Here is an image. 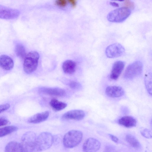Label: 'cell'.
I'll use <instances>...</instances> for the list:
<instances>
[{
    "label": "cell",
    "mask_w": 152,
    "mask_h": 152,
    "mask_svg": "<svg viewBox=\"0 0 152 152\" xmlns=\"http://www.w3.org/2000/svg\"><path fill=\"white\" fill-rule=\"evenodd\" d=\"M83 134L80 131L72 130L64 135L63 139L64 146L67 148H72L77 145L81 141Z\"/></svg>",
    "instance_id": "6da1fadb"
},
{
    "label": "cell",
    "mask_w": 152,
    "mask_h": 152,
    "mask_svg": "<svg viewBox=\"0 0 152 152\" xmlns=\"http://www.w3.org/2000/svg\"><path fill=\"white\" fill-rule=\"evenodd\" d=\"M54 141L52 135L49 132L41 133L37 137L34 151H42L48 149Z\"/></svg>",
    "instance_id": "7a4b0ae2"
},
{
    "label": "cell",
    "mask_w": 152,
    "mask_h": 152,
    "mask_svg": "<svg viewBox=\"0 0 152 152\" xmlns=\"http://www.w3.org/2000/svg\"><path fill=\"white\" fill-rule=\"evenodd\" d=\"M131 11L127 7H122L114 10L107 15L108 20L112 22L121 23L125 20L130 15Z\"/></svg>",
    "instance_id": "3957f363"
},
{
    "label": "cell",
    "mask_w": 152,
    "mask_h": 152,
    "mask_svg": "<svg viewBox=\"0 0 152 152\" xmlns=\"http://www.w3.org/2000/svg\"><path fill=\"white\" fill-rule=\"evenodd\" d=\"M39 58L38 53L35 51L30 52L26 55L23 65V69L26 73L29 74L36 69Z\"/></svg>",
    "instance_id": "277c9868"
},
{
    "label": "cell",
    "mask_w": 152,
    "mask_h": 152,
    "mask_svg": "<svg viewBox=\"0 0 152 152\" xmlns=\"http://www.w3.org/2000/svg\"><path fill=\"white\" fill-rule=\"evenodd\" d=\"M142 69V62L139 61H135L128 66L124 73V77L126 79H132L141 75Z\"/></svg>",
    "instance_id": "5b68a950"
},
{
    "label": "cell",
    "mask_w": 152,
    "mask_h": 152,
    "mask_svg": "<svg viewBox=\"0 0 152 152\" xmlns=\"http://www.w3.org/2000/svg\"><path fill=\"white\" fill-rule=\"evenodd\" d=\"M37 137L35 133L32 132H27L23 135L21 144L24 152L34 151Z\"/></svg>",
    "instance_id": "8992f818"
},
{
    "label": "cell",
    "mask_w": 152,
    "mask_h": 152,
    "mask_svg": "<svg viewBox=\"0 0 152 152\" xmlns=\"http://www.w3.org/2000/svg\"><path fill=\"white\" fill-rule=\"evenodd\" d=\"M105 52L108 58H113L122 56L125 53V49L121 44L116 43L108 46Z\"/></svg>",
    "instance_id": "52a82bcc"
},
{
    "label": "cell",
    "mask_w": 152,
    "mask_h": 152,
    "mask_svg": "<svg viewBox=\"0 0 152 152\" xmlns=\"http://www.w3.org/2000/svg\"><path fill=\"white\" fill-rule=\"evenodd\" d=\"M20 14L19 11L17 9L10 8L0 5V18L13 19L18 17Z\"/></svg>",
    "instance_id": "ba28073f"
},
{
    "label": "cell",
    "mask_w": 152,
    "mask_h": 152,
    "mask_svg": "<svg viewBox=\"0 0 152 152\" xmlns=\"http://www.w3.org/2000/svg\"><path fill=\"white\" fill-rule=\"evenodd\" d=\"M101 146V143L98 140L94 138L90 137L84 143L83 149L86 152H96L100 148Z\"/></svg>",
    "instance_id": "9c48e42d"
},
{
    "label": "cell",
    "mask_w": 152,
    "mask_h": 152,
    "mask_svg": "<svg viewBox=\"0 0 152 152\" xmlns=\"http://www.w3.org/2000/svg\"><path fill=\"white\" fill-rule=\"evenodd\" d=\"M38 91L41 93L58 96H63L66 94L64 90L59 88L42 87L40 88Z\"/></svg>",
    "instance_id": "30bf717a"
},
{
    "label": "cell",
    "mask_w": 152,
    "mask_h": 152,
    "mask_svg": "<svg viewBox=\"0 0 152 152\" xmlns=\"http://www.w3.org/2000/svg\"><path fill=\"white\" fill-rule=\"evenodd\" d=\"M85 116L83 111L80 110H74L68 111L64 113L62 117L63 119L80 120Z\"/></svg>",
    "instance_id": "8fae6325"
},
{
    "label": "cell",
    "mask_w": 152,
    "mask_h": 152,
    "mask_svg": "<svg viewBox=\"0 0 152 152\" xmlns=\"http://www.w3.org/2000/svg\"><path fill=\"white\" fill-rule=\"evenodd\" d=\"M125 63L122 61H118L113 64L110 75V78L116 80L119 77L125 66Z\"/></svg>",
    "instance_id": "7c38bea8"
},
{
    "label": "cell",
    "mask_w": 152,
    "mask_h": 152,
    "mask_svg": "<svg viewBox=\"0 0 152 152\" xmlns=\"http://www.w3.org/2000/svg\"><path fill=\"white\" fill-rule=\"evenodd\" d=\"M125 92L121 87L117 86H111L107 87L105 90L106 95L112 98H118L123 96Z\"/></svg>",
    "instance_id": "4fadbf2b"
},
{
    "label": "cell",
    "mask_w": 152,
    "mask_h": 152,
    "mask_svg": "<svg viewBox=\"0 0 152 152\" xmlns=\"http://www.w3.org/2000/svg\"><path fill=\"white\" fill-rule=\"evenodd\" d=\"M49 115V112L48 111L38 113L28 118L27 122L33 124L40 123L45 121L48 118Z\"/></svg>",
    "instance_id": "5bb4252c"
},
{
    "label": "cell",
    "mask_w": 152,
    "mask_h": 152,
    "mask_svg": "<svg viewBox=\"0 0 152 152\" xmlns=\"http://www.w3.org/2000/svg\"><path fill=\"white\" fill-rule=\"evenodd\" d=\"M14 62L10 56L6 55L0 56V67L4 70H9L13 67Z\"/></svg>",
    "instance_id": "9a60e30c"
},
{
    "label": "cell",
    "mask_w": 152,
    "mask_h": 152,
    "mask_svg": "<svg viewBox=\"0 0 152 152\" xmlns=\"http://www.w3.org/2000/svg\"><path fill=\"white\" fill-rule=\"evenodd\" d=\"M118 123L121 125L127 128L135 126L137 121L133 117L131 116H124L120 118L118 121Z\"/></svg>",
    "instance_id": "2e32d148"
},
{
    "label": "cell",
    "mask_w": 152,
    "mask_h": 152,
    "mask_svg": "<svg viewBox=\"0 0 152 152\" xmlns=\"http://www.w3.org/2000/svg\"><path fill=\"white\" fill-rule=\"evenodd\" d=\"M6 152H23L21 143L15 141H11L7 144L5 147Z\"/></svg>",
    "instance_id": "e0dca14e"
},
{
    "label": "cell",
    "mask_w": 152,
    "mask_h": 152,
    "mask_svg": "<svg viewBox=\"0 0 152 152\" xmlns=\"http://www.w3.org/2000/svg\"><path fill=\"white\" fill-rule=\"evenodd\" d=\"M76 66V63L71 60H67L63 63L62 67L64 72L69 74H73L75 72Z\"/></svg>",
    "instance_id": "ac0fdd59"
},
{
    "label": "cell",
    "mask_w": 152,
    "mask_h": 152,
    "mask_svg": "<svg viewBox=\"0 0 152 152\" xmlns=\"http://www.w3.org/2000/svg\"><path fill=\"white\" fill-rule=\"evenodd\" d=\"M50 104L52 109L56 111L63 110L67 106L66 103L59 101L55 99H52L50 101Z\"/></svg>",
    "instance_id": "d6986e66"
},
{
    "label": "cell",
    "mask_w": 152,
    "mask_h": 152,
    "mask_svg": "<svg viewBox=\"0 0 152 152\" xmlns=\"http://www.w3.org/2000/svg\"><path fill=\"white\" fill-rule=\"evenodd\" d=\"M125 139L127 142L135 148L138 149L141 147V145L140 142L132 135L128 134L126 136Z\"/></svg>",
    "instance_id": "ffe728a7"
},
{
    "label": "cell",
    "mask_w": 152,
    "mask_h": 152,
    "mask_svg": "<svg viewBox=\"0 0 152 152\" xmlns=\"http://www.w3.org/2000/svg\"><path fill=\"white\" fill-rule=\"evenodd\" d=\"M146 89L151 96L152 94V76L151 73L146 74L144 79Z\"/></svg>",
    "instance_id": "44dd1931"
},
{
    "label": "cell",
    "mask_w": 152,
    "mask_h": 152,
    "mask_svg": "<svg viewBox=\"0 0 152 152\" xmlns=\"http://www.w3.org/2000/svg\"><path fill=\"white\" fill-rule=\"evenodd\" d=\"M18 129V127L14 126H8L0 128V137L10 134Z\"/></svg>",
    "instance_id": "7402d4cb"
},
{
    "label": "cell",
    "mask_w": 152,
    "mask_h": 152,
    "mask_svg": "<svg viewBox=\"0 0 152 152\" xmlns=\"http://www.w3.org/2000/svg\"><path fill=\"white\" fill-rule=\"evenodd\" d=\"M15 52L17 56L21 58H24L26 55L24 47L21 44H17L15 48Z\"/></svg>",
    "instance_id": "603a6c76"
},
{
    "label": "cell",
    "mask_w": 152,
    "mask_h": 152,
    "mask_svg": "<svg viewBox=\"0 0 152 152\" xmlns=\"http://www.w3.org/2000/svg\"><path fill=\"white\" fill-rule=\"evenodd\" d=\"M67 85L71 88L74 89L80 90L82 87L80 83L74 81H69Z\"/></svg>",
    "instance_id": "cb8c5ba5"
},
{
    "label": "cell",
    "mask_w": 152,
    "mask_h": 152,
    "mask_svg": "<svg viewBox=\"0 0 152 152\" xmlns=\"http://www.w3.org/2000/svg\"><path fill=\"white\" fill-rule=\"evenodd\" d=\"M142 135L144 137L148 138L151 139L152 138L151 132L146 128L142 129L140 131Z\"/></svg>",
    "instance_id": "d4e9b609"
},
{
    "label": "cell",
    "mask_w": 152,
    "mask_h": 152,
    "mask_svg": "<svg viewBox=\"0 0 152 152\" xmlns=\"http://www.w3.org/2000/svg\"><path fill=\"white\" fill-rule=\"evenodd\" d=\"M10 107V104L8 103L0 105V113L8 110Z\"/></svg>",
    "instance_id": "484cf974"
},
{
    "label": "cell",
    "mask_w": 152,
    "mask_h": 152,
    "mask_svg": "<svg viewBox=\"0 0 152 152\" xmlns=\"http://www.w3.org/2000/svg\"><path fill=\"white\" fill-rule=\"evenodd\" d=\"M108 135L111 138V140L114 142L116 143H117L118 142V139L117 137L111 134H109Z\"/></svg>",
    "instance_id": "4316f807"
},
{
    "label": "cell",
    "mask_w": 152,
    "mask_h": 152,
    "mask_svg": "<svg viewBox=\"0 0 152 152\" xmlns=\"http://www.w3.org/2000/svg\"><path fill=\"white\" fill-rule=\"evenodd\" d=\"M9 123V121L5 119H0V126H4L7 124Z\"/></svg>",
    "instance_id": "83f0119b"
},
{
    "label": "cell",
    "mask_w": 152,
    "mask_h": 152,
    "mask_svg": "<svg viewBox=\"0 0 152 152\" xmlns=\"http://www.w3.org/2000/svg\"><path fill=\"white\" fill-rule=\"evenodd\" d=\"M57 3L58 4L62 6H63L66 3L64 0H57Z\"/></svg>",
    "instance_id": "f1b7e54d"
},
{
    "label": "cell",
    "mask_w": 152,
    "mask_h": 152,
    "mask_svg": "<svg viewBox=\"0 0 152 152\" xmlns=\"http://www.w3.org/2000/svg\"><path fill=\"white\" fill-rule=\"evenodd\" d=\"M110 4L111 6L114 7H118L119 6L118 4L115 2H110Z\"/></svg>",
    "instance_id": "f546056e"
},
{
    "label": "cell",
    "mask_w": 152,
    "mask_h": 152,
    "mask_svg": "<svg viewBox=\"0 0 152 152\" xmlns=\"http://www.w3.org/2000/svg\"><path fill=\"white\" fill-rule=\"evenodd\" d=\"M115 0V1H124V0Z\"/></svg>",
    "instance_id": "4dcf8cb0"
}]
</instances>
